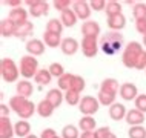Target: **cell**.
Listing matches in <instances>:
<instances>
[{
	"label": "cell",
	"mask_w": 146,
	"mask_h": 138,
	"mask_svg": "<svg viewBox=\"0 0 146 138\" xmlns=\"http://www.w3.org/2000/svg\"><path fill=\"white\" fill-rule=\"evenodd\" d=\"M100 49L103 51L106 55H115L117 52H120L121 48L125 45V38L121 32H115V31H109V32L103 34L100 37Z\"/></svg>",
	"instance_id": "obj_1"
},
{
	"label": "cell",
	"mask_w": 146,
	"mask_h": 138,
	"mask_svg": "<svg viewBox=\"0 0 146 138\" xmlns=\"http://www.w3.org/2000/svg\"><path fill=\"white\" fill-rule=\"evenodd\" d=\"M9 108L20 117V120H28L37 112V104H34L29 98L20 95H14L9 98Z\"/></svg>",
	"instance_id": "obj_2"
},
{
	"label": "cell",
	"mask_w": 146,
	"mask_h": 138,
	"mask_svg": "<svg viewBox=\"0 0 146 138\" xmlns=\"http://www.w3.org/2000/svg\"><path fill=\"white\" fill-rule=\"evenodd\" d=\"M143 52H145V49L140 42H129L125 46L123 52H121V63H123V66H126L128 69H135L140 55Z\"/></svg>",
	"instance_id": "obj_3"
},
{
	"label": "cell",
	"mask_w": 146,
	"mask_h": 138,
	"mask_svg": "<svg viewBox=\"0 0 146 138\" xmlns=\"http://www.w3.org/2000/svg\"><path fill=\"white\" fill-rule=\"evenodd\" d=\"M0 75H2V80L5 83L19 81V77H20L19 65L9 57L2 58V60H0Z\"/></svg>",
	"instance_id": "obj_4"
},
{
	"label": "cell",
	"mask_w": 146,
	"mask_h": 138,
	"mask_svg": "<svg viewBox=\"0 0 146 138\" xmlns=\"http://www.w3.org/2000/svg\"><path fill=\"white\" fill-rule=\"evenodd\" d=\"M19 69H20V75L23 77V80L34 78L35 74L38 72V60L29 54L23 55L19 63Z\"/></svg>",
	"instance_id": "obj_5"
},
{
	"label": "cell",
	"mask_w": 146,
	"mask_h": 138,
	"mask_svg": "<svg viewBox=\"0 0 146 138\" xmlns=\"http://www.w3.org/2000/svg\"><path fill=\"white\" fill-rule=\"evenodd\" d=\"M100 106L102 104H100V101H98L97 97L85 95V97H82V101H80V104H78V109H80V112L83 114V115L92 117L94 114L100 109Z\"/></svg>",
	"instance_id": "obj_6"
},
{
	"label": "cell",
	"mask_w": 146,
	"mask_h": 138,
	"mask_svg": "<svg viewBox=\"0 0 146 138\" xmlns=\"http://www.w3.org/2000/svg\"><path fill=\"white\" fill-rule=\"evenodd\" d=\"M25 5L29 8V14L33 17H42L49 13V3L43 0H26Z\"/></svg>",
	"instance_id": "obj_7"
},
{
	"label": "cell",
	"mask_w": 146,
	"mask_h": 138,
	"mask_svg": "<svg viewBox=\"0 0 146 138\" xmlns=\"http://www.w3.org/2000/svg\"><path fill=\"white\" fill-rule=\"evenodd\" d=\"M100 43H98L97 37H83L82 38V52L85 57L88 58H94L98 52Z\"/></svg>",
	"instance_id": "obj_8"
},
{
	"label": "cell",
	"mask_w": 146,
	"mask_h": 138,
	"mask_svg": "<svg viewBox=\"0 0 146 138\" xmlns=\"http://www.w3.org/2000/svg\"><path fill=\"white\" fill-rule=\"evenodd\" d=\"M72 11L76 13L78 20H85V22L89 20L91 13H92L89 2H86V0H76V2L72 3Z\"/></svg>",
	"instance_id": "obj_9"
},
{
	"label": "cell",
	"mask_w": 146,
	"mask_h": 138,
	"mask_svg": "<svg viewBox=\"0 0 146 138\" xmlns=\"http://www.w3.org/2000/svg\"><path fill=\"white\" fill-rule=\"evenodd\" d=\"M45 42L40 40V38H29L26 42L25 48H26V52L33 57H38V55H43L45 54Z\"/></svg>",
	"instance_id": "obj_10"
},
{
	"label": "cell",
	"mask_w": 146,
	"mask_h": 138,
	"mask_svg": "<svg viewBox=\"0 0 146 138\" xmlns=\"http://www.w3.org/2000/svg\"><path fill=\"white\" fill-rule=\"evenodd\" d=\"M118 95L123 98L125 101H135V98L139 97L140 94H139V89H137V86L134 85V83H123V85L120 86Z\"/></svg>",
	"instance_id": "obj_11"
},
{
	"label": "cell",
	"mask_w": 146,
	"mask_h": 138,
	"mask_svg": "<svg viewBox=\"0 0 146 138\" xmlns=\"http://www.w3.org/2000/svg\"><path fill=\"white\" fill-rule=\"evenodd\" d=\"M28 15H29V11H26L25 8H15V9L9 11L8 17H9L17 26H22L28 22Z\"/></svg>",
	"instance_id": "obj_12"
},
{
	"label": "cell",
	"mask_w": 146,
	"mask_h": 138,
	"mask_svg": "<svg viewBox=\"0 0 146 138\" xmlns=\"http://www.w3.org/2000/svg\"><path fill=\"white\" fill-rule=\"evenodd\" d=\"M126 123L129 124V127H132V126H143L145 123V114L140 112L139 109H129L128 114H126Z\"/></svg>",
	"instance_id": "obj_13"
},
{
	"label": "cell",
	"mask_w": 146,
	"mask_h": 138,
	"mask_svg": "<svg viewBox=\"0 0 146 138\" xmlns=\"http://www.w3.org/2000/svg\"><path fill=\"white\" fill-rule=\"evenodd\" d=\"M100 32H102L100 25L94 20L83 22V25H82V34H83V37H98Z\"/></svg>",
	"instance_id": "obj_14"
},
{
	"label": "cell",
	"mask_w": 146,
	"mask_h": 138,
	"mask_svg": "<svg viewBox=\"0 0 146 138\" xmlns=\"http://www.w3.org/2000/svg\"><path fill=\"white\" fill-rule=\"evenodd\" d=\"M46 100L49 101L54 108H60L62 103L65 101V92L58 88H54V89H49L48 94H46Z\"/></svg>",
	"instance_id": "obj_15"
},
{
	"label": "cell",
	"mask_w": 146,
	"mask_h": 138,
	"mask_svg": "<svg viewBox=\"0 0 146 138\" xmlns=\"http://www.w3.org/2000/svg\"><path fill=\"white\" fill-rule=\"evenodd\" d=\"M120 86L121 85H118V81L115 80V78H105V80L100 83L98 90L106 92V94H112V95H117V94L120 92Z\"/></svg>",
	"instance_id": "obj_16"
},
{
	"label": "cell",
	"mask_w": 146,
	"mask_h": 138,
	"mask_svg": "<svg viewBox=\"0 0 146 138\" xmlns=\"http://www.w3.org/2000/svg\"><path fill=\"white\" fill-rule=\"evenodd\" d=\"M78 48H80V43H78L74 37H66V38H63L62 46H60L62 52L65 54V55H74V54L78 51Z\"/></svg>",
	"instance_id": "obj_17"
},
{
	"label": "cell",
	"mask_w": 146,
	"mask_h": 138,
	"mask_svg": "<svg viewBox=\"0 0 146 138\" xmlns=\"http://www.w3.org/2000/svg\"><path fill=\"white\" fill-rule=\"evenodd\" d=\"M17 25L11 20L9 17L3 18L0 22V32H2V37H15V32H17Z\"/></svg>",
	"instance_id": "obj_18"
},
{
	"label": "cell",
	"mask_w": 146,
	"mask_h": 138,
	"mask_svg": "<svg viewBox=\"0 0 146 138\" xmlns=\"http://www.w3.org/2000/svg\"><path fill=\"white\" fill-rule=\"evenodd\" d=\"M14 135V124L9 117H0V138H13Z\"/></svg>",
	"instance_id": "obj_19"
},
{
	"label": "cell",
	"mask_w": 146,
	"mask_h": 138,
	"mask_svg": "<svg viewBox=\"0 0 146 138\" xmlns=\"http://www.w3.org/2000/svg\"><path fill=\"white\" fill-rule=\"evenodd\" d=\"M15 92H17V95H20V97L29 98L34 92V86L29 80H20V81H17V85H15Z\"/></svg>",
	"instance_id": "obj_20"
},
{
	"label": "cell",
	"mask_w": 146,
	"mask_h": 138,
	"mask_svg": "<svg viewBox=\"0 0 146 138\" xmlns=\"http://www.w3.org/2000/svg\"><path fill=\"white\" fill-rule=\"evenodd\" d=\"M126 114H128V110H126L125 104H121V103H114L112 106H109V117H111L114 121L125 120V118H126Z\"/></svg>",
	"instance_id": "obj_21"
},
{
	"label": "cell",
	"mask_w": 146,
	"mask_h": 138,
	"mask_svg": "<svg viewBox=\"0 0 146 138\" xmlns=\"http://www.w3.org/2000/svg\"><path fill=\"white\" fill-rule=\"evenodd\" d=\"M78 129L83 132H96L97 131V121L94 117L83 115L78 121Z\"/></svg>",
	"instance_id": "obj_22"
},
{
	"label": "cell",
	"mask_w": 146,
	"mask_h": 138,
	"mask_svg": "<svg viewBox=\"0 0 146 138\" xmlns=\"http://www.w3.org/2000/svg\"><path fill=\"white\" fill-rule=\"evenodd\" d=\"M106 23H108V28H109L111 31H115V32H118V31H121V29L126 26V17H125L123 14L115 15V17H108Z\"/></svg>",
	"instance_id": "obj_23"
},
{
	"label": "cell",
	"mask_w": 146,
	"mask_h": 138,
	"mask_svg": "<svg viewBox=\"0 0 146 138\" xmlns=\"http://www.w3.org/2000/svg\"><path fill=\"white\" fill-rule=\"evenodd\" d=\"M14 132L19 138H26L28 135H31V124L28 120H19L14 124Z\"/></svg>",
	"instance_id": "obj_24"
},
{
	"label": "cell",
	"mask_w": 146,
	"mask_h": 138,
	"mask_svg": "<svg viewBox=\"0 0 146 138\" xmlns=\"http://www.w3.org/2000/svg\"><path fill=\"white\" fill-rule=\"evenodd\" d=\"M60 20H62L65 28H72V26H76L78 17L72 11V8H71V9H66V11H63V13H60Z\"/></svg>",
	"instance_id": "obj_25"
},
{
	"label": "cell",
	"mask_w": 146,
	"mask_h": 138,
	"mask_svg": "<svg viewBox=\"0 0 146 138\" xmlns=\"http://www.w3.org/2000/svg\"><path fill=\"white\" fill-rule=\"evenodd\" d=\"M43 42H45V45L48 46V48H57V46H62L63 38L58 34L45 31V32H43Z\"/></svg>",
	"instance_id": "obj_26"
},
{
	"label": "cell",
	"mask_w": 146,
	"mask_h": 138,
	"mask_svg": "<svg viewBox=\"0 0 146 138\" xmlns=\"http://www.w3.org/2000/svg\"><path fill=\"white\" fill-rule=\"evenodd\" d=\"M34 32V23L28 20L25 23V25H22V26H19L17 28V32H15V37L17 38H20V40H26L28 37H31Z\"/></svg>",
	"instance_id": "obj_27"
},
{
	"label": "cell",
	"mask_w": 146,
	"mask_h": 138,
	"mask_svg": "<svg viewBox=\"0 0 146 138\" xmlns=\"http://www.w3.org/2000/svg\"><path fill=\"white\" fill-rule=\"evenodd\" d=\"M54 106L49 103L46 98H43V100L40 101V103L37 104V114L40 115L42 118H48V117H51L54 114Z\"/></svg>",
	"instance_id": "obj_28"
},
{
	"label": "cell",
	"mask_w": 146,
	"mask_h": 138,
	"mask_svg": "<svg viewBox=\"0 0 146 138\" xmlns=\"http://www.w3.org/2000/svg\"><path fill=\"white\" fill-rule=\"evenodd\" d=\"M34 81L38 83L40 86H48L52 81V75H51L49 69H38V72L34 77Z\"/></svg>",
	"instance_id": "obj_29"
},
{
	"label": "cell",
	"mask_w": 146,
	"mask_h": 138,
	"mask_svg": "<svg viewBox=\"0 0 146 138\" xmlns=\"http://www.w3.org/2000/svg\"><path fill=\"white\" fill-rule=\"evenodd\" d=\"M74 75H76V74H69V72H66L65 75L60 77V78L57 80V88H58V89H62L63 92H68V90L71 89V86H72Z\"/></svg>",
	"instance_id": "obj_30"
},
{
	"label": "cell",
	"mask_w": 146,
	"mask_h": 138,
	"mask_svg": "<svg viewBox=\"0 0 146 138\" xmlns=\"http://www.w3.org/2000/svg\"><path fill=\"white\" fill-rule=\"evenodd\" d=\"M63 28H65V26H63V23H62L60 18H51V20H48V23H46V29H45V31L62 35Z\"/></svg>",
	"instance_id": "obj_31"
},
{
	"label": "cell",
	"mask_w": 146,
	"mask_h": 138,
	"mask_svg": "<svg viewBox=\"0 0 146 138\" xmlns=\"http://www.w3.org/2000/svg\"><path fill=\"white\" fill-rule=\"evenodd\" d=\"M105 11H106V17H115V15H120L121 14V3L115 2V0H111V2H108Z\"/></svg>",
	"instance_id": "obj_32"
},
{
	"label": "cell",
	"mask_w": 146,
	"mask_h": 138,
	"mask_svg": "<svg viewBox=\"0 0 146 138\" xmlns=\"http://www.w3.org/2000/svg\"><path fill=\"white\" fill-rule=\"evenodd\" d=\"M132 15H134L135 20L146 18V3L145 2H137L135 5L132 6Z\"/></svg>",
	"instance_id": "obj_33"
},
{
	"label": "cell",
	"mask_w": 146,
	"mask_h": 138,
	"mask_svg": "<svg viewBox=\"0 0 146 138\" xmlns=\"http://www.w3.org/2000/svg\"><path fill=\"white\" fill-rule=\"evenodd\" d=\"M62 138H80V132L78 127L74 124H66L62 129Z\"/></svg>",
	"instance_id": "obj_34"
},
{
	"label": "cell",
	"mask_w": 146,
	"mask_h": 138,
	"mask_svg": "<svg viewBox=\"0 0 146 138\" xmlns=\"http://www.w3.org/2000/svg\"><path fill=\"white\" fill-rule=\"evenodd\" d=\"M97 98H98V101H100V104H102V106H112L114 103H117V101H115L117 95H112V94L102 92V90H98Z\"/></svg>",
	"instance_id": "obj_35"
},
{
	"label": "cell",
	"mask_w": 146,
	"mask_h": 138,
	"mask_svg": "<svg viewBox=\"0 0 146 138\" xmlns=\"http://www.w3.org/2000/svg\"><path fill=\"white\" fill-rule=\"evenodd\" d=\"M65 101L69 106H78L82 101V97L76 90H68V92H65Z\"/></svg>",
	"instance_id": "obj_36"
},
{
	"label": "cell",
	"mask_w": 146,
	"mask_h": 138,
	"mask_svg": "<svg viewBox=\"0 0 146 138\" xmlns=\"http://www.w3.org/2000/svg\"><path fill=\"white\" fill-rule=\"evenodd\" d=\"M49 72H51V75H52V77H56L57 78V80H58V78H60V77H63V75H65V68H63V65H62V63H57V61H54V63H51V65H49Z\"/></svg>",
	"instance_id": "obj_37"
},
{
	"label": "cell",
	"mask_w": 146,
	"mask_h": 138,
	"mask_svg": "<svg viewBox=\"0 0 146 138\" xmlns=\"http://www.w3.org/2000/svg\"><path fill=\"white\" fill-rule=\"evenodd\" d=\"M129 138H146V129L145 126H132L128 131Z\"/></svg>",
	"instance_id": "obj_38"
},
{
	"label": "cell",
	"mask_w": 146,
	"mask_h": 138,
	"mask_svg": "<svg viewBox=\"0 0 146 138\" xmlns=\"http://www.w3.org/2000/svg\"><path fill=\"white\" fill-rule=\"evenodd\" d=\"M85 86H86V83H85V78L82 77V75H74V80H72V86H71V89L69 90H76V92H83L85 90Z\"/></svg>",
	"instance_id": "obj_39"
},
{
	"label": "cell",
	"mask_w": 146,
	"mask_h": 138,
	"mask_svg": "<svg viewBox=\"0 0 146 138\" xmlns=\"http://www.w3.org/2000/svg\"><path fill=\"white\" fill-rule=\"evenodd\" d=\"M72 3L74 2H71V0H56V2L52 3V6L56 8L57 11L63 13V11H66V9H71V8H72Z\"/></svg>",
	"instance_id": "obj_40"
},
{
	"label": "cell",
	"mask_w": 146,
	"mask_h": 138,
	"mask_svg": "<svg viewBox=\"0 0 146 138\" xmlns=\"http://www.w3.org/2000/svg\"><path fill=\"white\" fill-rule=\"evenodd\" d=\"M134 106H135V109H139L140 112L146 114V94H140V95L135 98V101H134Z\"/></svg>",
	"instance_id": "obj_41"
},
{
	"label": "cell",
	"mask_w": 146,
	"mask_h": 138,
	"mask_svg": "<svg viewBox=\"0 0 146 138\" xmlns=\"http://www.w3.org/2000/svg\"><path fill=\"white\" fill-rule=\"evenodd\" d=\"M111 127L109 126H102L96 131V138H109L111 137Z\"/></svg>",
	"instance_id": "obj_42"
},
{
	"label": "cell",
	"mask_w": 146,
	"mask_h": 138,
	"mask_svg": "<svg viewBox=\"0 0 146 138\" xmlns=\"http://www.w3.org/2000/svg\"><path fill=\"white\" fill-rule=\"evenodd\" d=\"M89 5H91V9L92 11H103V9H106L108 2H105V0H92V2H89Z\"/></svg>",
	"instance_id": "obj_43"
},
{
	"label": "cell",
	"mask_w": 146,
	"mask_h": 138,
	"mask_svg": "<svg viewBox=\"0 0 146 138\" xmlns=\"http://www.w3.org/2000/svg\"><path fill=\"white\" fill-rule=\"evenodd\" d=\"M135 31L141 35H146V18L135 20Z\"/></svg>",
	"instance_id": "obj_44"
},
{
	"label": "cell",
	"mask_w": 146,
	"mask_h": 138,
	"mask_svg": "<svg viewBox=\"0 0 146 138\" xmlns=\"http://www.w3.org/2000/svg\"><path fill=\"white\" fill-rule=\"evenodd\" d=\"M135 69H139V71H146V51L143 54L140 55V58H139V63H137V66H135Z\"/></svg>",
	"instance_id": "obj_45"
},
{
	"label": "cell",
	"mask_w": 146,
	"mask_h": 138,
	"mask_svg": "<svg viewBox=\"0 0 146 138\" xmlns=\"http://www.w3.org/2000/svg\"><path fill=\"white\" fill-rule=\"evenodd\" d=\"M57 133L54 129H43L42 133H40V138H56Z\"/></svg>",
	"instance_id": "obj_46"
},
{
	"label": "cell",
	"mask_w": 146,
	"mask_h": 138,
	"mask_svg": "<svg viewBox=\"0 0 146 138\" xmlns=\"http://www.w3.org/2000/svg\"><path fill=\"white\" fill-rule=\"evenodd\" d=\"M5 5L8 6H11V9H15V8H22V0H5Z\"/></svg>",
	"instance_id": "obj_47"
},
{
	"label": "cell",
	"mask_w": 146,
	"mask_h": 138,
	"mask_svg": "<svg viewBox=\"0 0 146 138\" xmlns=\"http://www.w3.org/2000/svg\"><path fill=\"white\" fill-rule=\"evenodd\" d=\"M9 110H11V108H8V104H5V103H2L0 104V117H9Z\"/></svg>",
	"instance_id": "obj_48"
},
{
	"label": "cell",
	"mask_w": 146,
	"mask_h": 138,
	"mask_svg": "<svg viewBox=\"0 0 146 138\" xmlns=\"http://www.w3.org/2000/svg\"><path fill=\"white\" fill-rule=\"evenodd\" d=\"M80 138H96V132H82Z\"/></svg>",
	"instance_id": "obj_49"
},
{
	"label": "cell",
	"mask_w": 146,
	"mask_h": 138,
	"mask_svg": "<svg viewBox=\"0 0 146 138\" xmlns=\"http://www.w3.org/2000/svg\"><path fill=\"white\" fill-rule=\"evenodd\" d=\"M26 138H40V137H37V135H34V133H31V135H28Z\"/></svg>",
	"instance_id": "obj_50"
},
{
	"label": "cell",
	"mask_w": 146,
	"mask_h": 138,
	"mask_svg": "<svg viewBox=\"0 0 146 138\" xmlns=\"http://www.w3.org/2000/svg\"><path fill=\"white\" fill-rule=\"evenodd\" d=\"M143 46H146V35H143Z\"/></svg>",
	"instance_id": "obj_51"
},
{
	"label": "cell",
	"mask_w": 146,
	"mask_h": 138,
	"mask_svg": "<svg viewBox=\"0 0 146 138\" xmlns=\"http://www.w3.org/2000/svg\"><path fill=\"white\" fill-rule=\"evenodd\" d=\"M109 138H117V135H115V133H111V137H109Z\"/></svg>",
	"instance_id": "obj_52"
},
{
	"label": "cell",
	"mask_w": 146,
	"mask_h": 138,
	"mask_svg": "<svg viewBox=\"0 0 146 138\" xmlns=\"http://www.w3.org/2000/svg\"><path fill=\"white\" fill-rule=\"evenodd\" d=\"M56 138H62V137H58V135H57V137H56Z\"/></svg>",
	"instance_id": "obj_53"
}]
</instances>
